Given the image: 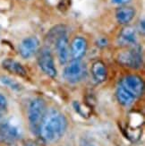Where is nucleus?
<instances>
[{
    "label": "nucleus",
    "mask_w": 145,
    "mask_h": 146,
    "mask_svg": "<svg viewBox=\"0 0 145 146\" xmlns=\"http://www.w3.org/2000/svg\"><path fill=\"white\" fill-rule=\"evenodd\" d=\"M38 64L41 71L50 78H56L58 72L54 63V58L49 48L44 47L39 50Z\"/></svg>",
    "instance_id": "nucleus-5"
},
{
    "label": "nucleus",
    "mask_w": 145,
    "mask_h": 146,
    "mask_svg": "<svg viewBox=\"0 0 145 146\" xmlns=\"http://www.w3.org/2000/svg\"><path fill=\"white\" fill-rule=\"evenodd\" d=\"M87 48L88 44L84 38L81 36L75 37L70 46V55L72 56L73 59L81 60L87 52Z\"/></svg>",
    "instance_id": "nucleus-11"
},
{
    "label": "nucleus",
    "mask_w": 145,
    "mask_h": 146,
    "mask_svg": "<svg viewBox=\"0 0 145 146\" xmlns=\"http://www.w3.org/2000/svg\"><path fill=\"white\" fill-rule=\"evenodd\" d=\"M131 0H112V2L116 4V5H126L128 4Z\"/></svg>",
    "instance_id": "nucleus-19"
},
{
    "label": "nucleus",
    "mask_w": 145,
    "mask_h": 146,
    "mask_svg": "<svg viewBox=\"0 0 145 146\" xmlns=\"http://www.w3.org/2000/svg\"><path fill=\"white\" fill-rule=\"evenodd\" d=\"M28 146H37V145H36L35 143H29Z\"/></svg>",
    "instance_id": "nucleus-21"
},
{
    "label": "nucleus",
    "mask_w": 145,
    "mask_h": 146,
    "mask_svg": "<svg viewBox=\"0 0 145 146\" xmlns=\"http://www.w3.org/2000/svg\"><path fill=\"white\" fill-rule=\"evenodd\" d=\"M63 75L70 84H78L87 76V67L81 60L73 59L65 68Z\"/></svg>",
    "instance_id": "nucleus-4"
},
{
    "label": "nucleus",
    "mask_w": 145,
    "mask_h": 146,
    "mask_svg": "<svg viewBox=\"0 0 145 146\" xmlns=\"http://www.w3.org/2000/svg\"><path fill=\"white\" fill-rule=\"evenodd\" d=\"M65 33H67V28L65 25H62V24L56 25L55 27H53L48 31L47 37H48V40H49V41H52L54 43L59 36Z\"/></svg>",
    "instance_id": "nucleus-16"
},
{
    "label": "nucleus",
    "mask_w": 145,
    "mask_h": 146,
    "mask_svg": "<svg viewBox=\"0 0 145 146\" xmlns=\"http://www.w3.org/2000/svg\"><path fill=\"white\" fill-rule=\"evenodd\" d=\"M40 50V41L36 37H28L22 40L19 45V52L23 58L29 59Z\"/></svg>",
    "instance_id": "nucleus-7"
},
{
    "label": "nucleus",
    "mask_w": 145,
    "mask_h": 146,
    "mask_svg": "<svg viewBox=\"0 0 145 146\" xmlns=\"http://www.w3.org/2000/svg\"><path fill=\"white\" fill-rule=\"evenodd\" d=\"M2 66L6 71L11 74L22 76V77H24V76L27 75V72L25 67L22 64H20L19 62L14 59H11V58L5 59L2 62Z\"/></svg>",
    "instance_id": "nucleus-14"
},
{
    "label": "nucleus",
    "mask_w": 145,
    "mask_h": 146,
    "mask_svg": "<svg viewBox=\"0 0 145 146\" xmlns=\"http://www.w3.org/2000/svg\"><path fill=\"white\" fill-rule=\"evenodd\" d=\"M21 136L20 131L15 125L9 122L4 121L0 124V141L6 144L16 142Z\"/></svg>",
    "instance_id": "nucleus-8"
},
{
    "label": "nucleus",
    "mask_w": 145,
    "mask_h": 146,
    "mask_svg": "<svg viewBox=\"0 0 145 146\" xmlns=\"http://www.w3.org/2000/svg\"><path fill=\"white\" fill-rule=\"evenodd\" d=\"M6 107H7V100L2 93H0V124L4 122V118L6 113Z\"/></svg>",
    "instance_id": "nucleus-18"
},
{
    "label": "nucleus",
    "mask_w": 145,
    "mask_h": 146,
    "mask_svg": "<svg viewBox=\"0 0 145 146\" xmlns=\"http://www.w3.org/2000/svg\"><path fill=\"white\" fill-rule=\"evenodd\" d=\"M139 31L143 35L145 33V27H144V20L140 21L139 23Z\"/></svg>",
    "instance_id": "nucleus-20"
},
{
    "label": "nucleus",
    "mask_w": 145,
    "mask_h": 146,
    "mask_svg": "<svg viewBox=\"0 0 145 146\" xmlns=\"http://www.w3.org/2000/svg\"><path fill=\"white\" fill-rule=\"evenodd\" d=\"M135 9L132 6L123 5L116 11V19L119 24L127 25L135 16Z\"/></svg>",
    "instance_id": "nucleus-12"
},
{
    "label": "nucleus",
    "mask_w": 145,
    "mask_h": 146,
    "mask_svg": "<svg viewBox=\"0 0 145 146\" xmlns=\"http://www.w3.org/2000/svg\"><path fill=\"white\" fill-rule=\"evenodd\" d=\"M117 59L122 66L137 70L142 66V48L136 45L130 47L128 49L119 53Z\"/></svg>",
    "instance_id": "nucleus-3"
},
{
    "label": "nucleus",
    "mask_w": 145,
    "mask_h": 146,
    "mask_svg": "<svg viewBox=\"0 0 145 146\" xmlns=\"http://www.w3.org/2000/svg\"><path fill=\"white\" fill-rule=\"evenodd\" d=\"M58 58L61 65H66L69 62L70 58V47H69V40L67 33L59 36L54 42Z\"/></svg>",
    "instance_id": "nucleus-9"
},
{
    "label": "nucleus",
    "mask_w": 145,
    "mask_h": 146,
    "mask_svg": "<svg viewBox=\"0 0 145 146\" xmlns=\"http://www.w3.org/2000/svg\"><path fill=\"white\" fill-rule=\"evenodd\" d=\"M116 95L118 102L124 107H128L132 105L136 100L134 95H133L129 91H127L121 84H119L117 88Z\"/></svg>",
    "instance_id": "nucleus-15"
},
{
    "label": "nucleus",
    "mask_w": 145,
    "mask_h": 146,
    "mask_svg": "<svg viewBox=\"0 0 145 146\" xmlns=\"http://www.w3.org/2000/svg\"><path fill=\"white\" fill-rule=\"evenodd\" d=\"M120 84L127 91H129L132 94L134 95L136 99L142 96L144 92V84L140 76L135 74L126 75L125 77L123 78Z\"/></svg>",
    "instance_id": "nucleus-6"
},
{
    "label": "nucleus",
    "mask_w": 145,
    "mask_h": 146,
    "mask_svg": "<svg viewBox=\"0 0 145 146\" xmlns=\"http://www.w3.org/2000/svg\"><path fill=\"white\" fill-rule=\"evenodd\" d=\"M1 82L3 84L6 86H8L9 88H11L12 90L14 91H20L21 89V85L18 84L16 81H15L14 79L12 78H9V77H6V76H3L1 77Z\"/></svg>",
    "instance_id": "nucleus-17"
},
{
    "label": "nucleus",
    "mask_w": 145,
    "mask_h": 146,
    "mask_svg": "<svg viewBox=\"0 0 145 146\" xmlns=\"http://www.w3.org/2000/svg\"><path fill=\"white\" fill-rule=\"evenodd\" d=\"M117 42L120 46L126 48H130L136 45L137 36L135 29L132 26H129V25L124 26L118 35Z\"/></svg>",
    "instance_id": "nucleus-10"
},
{
    "label": "nucleus",
    "mask_w": 145,
    "mask_h": 146,
    "mask_svg": "<svg viewBox=\"0 0 145 146\" xmlns=\"http://www.w3.org/2000/svg\"><path fill=\"white\" fill-rule=\"evenodd\" d=\"M47 110L48 109L45 100L41 98H36L30 101L28 109V119L30 129L35 135H39L40 125Z\"/></svg>",
    "instance_id": "nucleus-2"
},
{
    "label": "nucleus",
    "mask_w": 145,
    "mask_h": 146,
    "mask_svg": "<svg viewBox=\"0 0 145 146\" xmlns=\"http://www.w3.org/2000/svg\"><path fill=\"white\" fill-rule=\"evenodd\" d=\"M66 128L67 119L64 114L58 110L50 109L46 112L38 135L44 143H54L63 137Z\"/></svg>",
    "instance_id": "nucleus-1"
},
{
    "label": "nucleus",
    "mask_w": 145,
    "mask_h": 146,
    "mask_svg": "<svg viewBox=\"0 0 145 146\" xmlns=\"http://www.w3.org/2000/svg\"><path fill=\"white\" fill-rule=\"evenodd\" d=\"M91 72L93 80L97 84H101L105 82L108 76V69L102 61H95L92 64Z\"/></svg>",
    "instance_id": "nucleus-13"
}]
</instances>
